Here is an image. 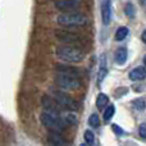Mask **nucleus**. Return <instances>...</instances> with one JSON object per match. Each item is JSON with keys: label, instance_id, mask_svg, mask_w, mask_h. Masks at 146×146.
Here are the masks:
<instances>
[{"label": "nucleus", "instance_id": "f257e3e1", "mask_svg": "<svg viewBox=\"0 0 146 146\" xmlns=\"http://www.w3.org/2000/svg\"><path fill=\"white\" fill-rule=\"evenodd\" d=\"M55 55L60 60L67 63H81L85 58V53L81 50V48L71 45H62L55 49Z\"/></svg>", "mask_w": 146, "mask_h": 146}, {"label": "nucleus", "instance_id": "f03ea898", "mask_svg": "<svg viewBox=\"0 0 146 146\" xmlns=\"http://www.w3.org/2000/svg\"><path fill=\"white\" fill-rule=\"evenodd\" d=\"M88 22L86 14L80 12L76 13H63L58 17V23L64 27H82Z\"/></svg>", "mask_w": 146, "mask_h": 146}, {"label": "nucleus", "instance_id": "7ed1b4c3", "mask_svg": "<svg viewBox=\"0 0 146 146\" xmlns=\"http://www.w3.org/2000/svg\"><path fill=\"white\" fill-rule=\"evenodd\" d=\"M40 121L46 128L51 129V132H60L66 127L60 114L51 113V111H44L40 115Z\"/></svg>", "mask_w": 146, "mask_h": 146}, {"label": "nucleus", "instance_id": "20e7f679", "mask_svg": "<svg viewBox=\"0 0 146 146\" xmlns=\"http://www.w3.org/2000/svg\"><path fill=\"white\" fill-rule=\"evenodd\" d=\"M54 82L59 88H63V90H77L81 87V78L64 74V73H56Z\"/></svg>", "mask_w": 146, "mask_h": 146}, {"label": "nucleus", "instance_id": "39448f33", "mask_svg": "<svg viewBox=\"0 0 146 146\" xmlns=\"http://www.w3.org/2000/svg\"><path fill=\"white\" fill-rule=\"evenodd\" d=\"M55 37L58 38L60 42H63L64 45H71V46H77V48H81L83 45V38L81 37L80 35L74 32H71V31H55Z\"/></svg>", "mask_w": 146, "mask_h": 146}, {"label": "nucleus", "instance_id": "423d86ee", "mask_svg": "<svg viewBox=\"0 0 146 146\" xmlns=\"http://www.w3.org/2000/svg\"><path fill=\"white\" fill-rule=\"evenodd\" d=\"M51 95H53V99L64 109H68V110H76L77 109V103L76 100L69 96L67 92L60 90H51Z\"/></svg>", "mask_w": 146, "mask_h": 146}, {"label": "nucleus", "instance_id": "0eeeda50", "mask_svg": "<svg viewBox=\"0 0 146 146\" xmlns=\"http://www.w3.org/2000/svg\"><path fill=\"white\" fill-rule=\"evenodd\" d=\"M54 5L63 13H76L83 7L81 0H55Z\"/></svg>", "mask_w": 146, "mask_h": 146}, {"label": "nucleus", "instance_id": "6e6552de", "mask_svg": "<svg viewBox=\"0 0 146 146\" xmlns=\"http://www.w3.org/2000/svg\"><path fill=\"white\" fill-rule=\"evenodd\" d=\"M42 106L46 109L45 111H51V113H60V109H63L51 96H42Z\"/></svg>", "mask_w": 146, "mask_h": 146}, {"label": "nucleus", "instance_id": "1a4fd4ad", "mask_svg": "<svg viewBox=\"0 0 146 146\" xmlns=\"http://www.w3.org/2000/svg\"><path fill=\"white\" fill-rule=\"evenodd\" d=\"M111 18V1L110 0H101V19L104 26L110 23Z\"/></svg>", "mask_w": 146, "mask_h": 146}, {"label": "nucleus", "instance_id": "9d476101", "mask_svg": "<svg viewBox=\"0 0 146 146\" xmlns=\"http://www.w3.org/2000/svg\"><path fill=\"white\" fill-rule=\"evenodd\" d=\"M106 74H108V66H106L105 54H103L100 56V66H99V71H98V85H100L103 82Z\"/></svg>", "mask_w": 146, "mask_h": 146}, {"label": "nucleus", "instance_id": "9b49d317", "mask_svg": "<svg viewBox=\"0 0 146 146\" xmlns=\"http://www.w3.org/2000/svg\"><path fill=\"white\" fill-rule=\"evenodd\" d=\"M56 73H64V74H69V76H74V77L81 78V71L78 68L71 66H56Z\"/></svg>", "mask_w": 146, "mask_h": 146}, {"label": "nucleus", "instance_id": "f8f14e48", "mask_svg": "<svg viewBox=\"0 0 146 146\" xmlns=\"http://www.w3.org/2000/svg\"><path fill=\"white\" fill-rule=\"evenodd\" d=\"M129 78L132 81H142L146 78V68L145 67H136L129 72Z\"/></svg>", "mask_w": 146, "mask_h": 146}, {"label": "nucleus", "instance_id": "ddd939ff", "mask_svg": "<svg viewBox=\"0 0 146 146\" xmlns=\"http://www.w3.org/2000/svg\"><path fill=\"white\" fill-rule=\"evenodd\" d=\"M48 139L49 142L54 146H66V140L59 132H50Z\"/></svg>", "mask_w": 146, "mask_h": 146}, {"label": "nucleus", "instance_id": "4468645a", "mask_svg": "<svg viewBox=\"0 0 146 146\" xmlns=\"http://www.w3.org/2000/svg\"><path fill=\"white\" fill-rule=\"evenodd\" d=\"M114 59H115V63L119 64V66L124 64L126 60H127V49L126 48H119L118 50L115 51V56H114Z\"/></svg>", "mask_w": 146, "mask_h": 146}, {"label": "nucleus", "instance_id": "2eb2a0df", "mask_svg": "<svg viewBox=\"0 0 146 146\" xmlns=\"http://www.w3.org/2000/svg\"><path fill=\"white\" fill-rule=\"evenodd\" d=\"M108 101H109V98L105 94H99L98 99H96V106H98L99 109H104L108 105Z\"/></svg>", "mask_w": 146, "mask_h": 146}, {"label": "nucleus", "instance_id": "dca6fc26", "mask_svg": "<svg viewBox=\"0 0 146 146\" xmlns=\"http://www.w3.org/2000/svg\"><path fill=\"white\" fill-rule=\"evenodd\" d=\"M128 33H129L128 28L124 27V26H122V27H119L118 30H117V32H115V40H117V41L124 40V38L128 36Z\"/></svg>", "mask_w": 146, "mask_h": 146}, {"label": "nucleus", "instance_id": "f3484780", "mask_svg": "<svg viewBox=\"0 0 146 146\" xmlns=\"http://www.w3.org/2000/svg\"><path fill=\"white\" fill-rule=\"evenodd\" d=\"M114 111H115V108H114V105H109L108 108L105 109V111H104V121H105V122L110 121L111 117L114 115Z\"/></svg>", "mask_w": 146, "mask_h": 146}, {"label": "nucleus", "instance_id": "a211bd4d", "mask_svg": "<svg viewBox=\"0 0 146 146\" xmlns=\"http://www.w3.org/2000/svg\"><path fill=\"white\" fill-rule=\"evenodd\" d=\"M88 124L94 128H98L99 124H100V119H99V115L98 114H91L90 118H88Z\"/></svg>", "mask_w": 146, "mask_h": 146}, {"label": "nucleus", "instance_id": "6ab92c4d", "mask_svg": "<svg viewBox=\"0 0 146 146\" xmlns=\"http://www.w3.org/2000/svg\"><path fill=\"white\" fill-rule=\"evenodd\" d=\"M83 137H85V141L87 145H94V141H95V136H94V133L91 131H85V135H83Z\"/></svg>", "mask_w": 146, "mask_h": 146}, {"label": "nucleus", "instance_id": "aec40b11", "mask_svg": "<svg viewBox=\"0 0 146 146\" xmlns=\"http://www.w3.org/2000/svg\"><path fill=\"white\" fill-rule=\"evenodd\" d=\"M124 13H126L128 17H133L135 15V8H133V5H132L131 3L126 4V7H124Z\"/></svg>", "mask_w": 146, "mask_h": 146}, {"label": "nucleus", "instance_id": "412c9836", "mask_svg": "<svg viewBox=\"0 0 146 146\" xmlns=\"http://www.w3.org/2000/svg\"><path fill=\"white\" fill-rule=\"evenodd\" d=\"M133 106L136 109H139V110H142L145 108V100L144 99H137V100L133 101Z\"/></svg>", "mask_w": 146, "mask_h": 146}, {"label": "nucleus", "instance_id": "4be33fe9", "mask_svg": "<svg viewBox=\"0 0 146 146\" xmlns=\"http://www.w3.org/2000/svg\"><path fill=\"white\" fill-rule=\"evenodd\" d=\"M111 129H113V131L115 132V135H118V136H123L124 135V131L119 126H117V124H113V126H111Z\"/></svg>", "mask_w": 146, "mask_h": 146}, {"label": "nucleus", "instance_id": "5701e85b", "mask_svg": "<svg viewBox=\"0 0 146 146\" xmlns=\"http://www.w3.org/2000/svg\"><path fill=\"white\" fill-rule=\"evenodd\" d=\"M139 133L142 139H146V123H142L139 128Z\"/></svg>", "mask_w": 146, "mask_h": 146}, {"label": "nucleus", "instance_id": "b1692460", "mask_svg": "<svg viewBox=\"0 0 146 146\" xmlns=\"http://www.w3.org/2000/svg\"><path fill=\"white\" fill-rule=\"evenodd\" d=\"M141 40L144 41V42L146 44V30L144 31V32H142V35H141Z\"/></svg>", "mask_w": 146, "mask_h": 146}, {"label": "nucleus", "instance_id": "393cba45", "mask_svg": "<svg viewBox=\"0 0 146 146\" xmlns=\"http://www.w3.org/2000/svg\"><path fill=\"white\" fill-rule=\"evenodd\" d=\"M144 64H145V68H146V55L144 56Z\"/></svg>", "mask_w": 146, "mask_h": 146}]
</instances>
